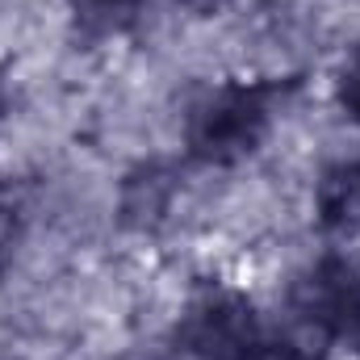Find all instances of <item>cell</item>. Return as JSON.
<instances>
[{"instance_id": "cell-9", "label": "cell", "mask_w": 360, "mask_h": 360, "mask_svg": "<svg viewBox=\"0 0 360 360\" xmlns=\"http://www.w3.org/2000/svg\"><path fill=\"white\" fill-rule=\"evenodd\" d=\"M0 105H4V96H0Z\"/></svg>"}, {"instance_id": "cell-1", "label": "cell", "mask_w": 360, "mask_h": 360, "mask_svg": "<svg viewBox=\"0 0 360 360\" xmlns=\"http://www.w3.org/2000/svg\"><path fill=\"white\" fill-rule=\"evenodd\" d=\"M281 84H222L188 113V151L205 164H235L252 155L269 130V105Z\"/></svg>"}, {"instance_id": "cell-5", "label": "cell", "mask_w": 360, "mask_h": 360, "mask_svg": "<svg viewBox=\"0 0 360 360\" xmlns=\"http://www.w3.org/2000/svg\"><path fill=\"white\" fill-rule=\"evenodd\" d=\"M139 8H143V0H72L80 30L92 38H113V34L130 30Z\"/></svg>"}, {"instance_id": "cell-8", "label": "cell", "mask_w": 360, "mask_h": 360, "mask_svg": "<svg viewBox=\"0 0 360 360\" xmlns=\"http://www.w3.org/2000/svg\"><path fill=\"white\" fill-rule=\"evenodd\" d=\"M184 4H188L193 13H218V8H222L226 0H184Z\"/></svg>"}, {"instance_id": "cell-3", "label": "cell", "mask_w": 360, "mask_h": 360, "mask_svg": "<svg viewBox=\"0 0 360 360\" xmlns=\"http://www.w3.org/2000/svg\"><path fill=\"white\" fill-rule=\"evenodd\" d=\"M302 314L331 340L360 352V260L331 256L302 285Z\"/></svg>"}, {"instance_id": "cell-4", "label": "cell", "mask_w": 360, "mask_h": 360, "mask_svg": "<svg viewBox=\"0 0 360 360\" xmlns=\"http://www.w3.org/2000/svg\"><path fill=\"white\" fill-rule=\"evenodd\" d=\"M319 210L331 231H340V235L360 231V168H340L323 180Z\"/></svg>"}, {"instance_id": "cell-6", "label": "cell", "mask_w": 360, "mask_h": 360, "mask_svg": "<svg viewBox=\"0 0 360 360\" xmlns=\"http://www.w3.org/2000/svg\"><path fill=\"white\" fill-rule=\"evenodd\" d=\"M340 101H344V109L360 122V46H356V55L348 59L344 76H340Z\"/></svg>"}, {"instance_id": "cell-7", "label": "cell", "mask_w": 360, "mask_h": 360, "mask_svg": "<svg viewBox=\"0 0 360 360\" xmlns=\"http://www.w3.org/2000/svg\"><path fill=\"white\" fill-rule=\"evenodd\" d=\"M8 243H13V201H8L4 188H0V269H4V252H8Z\"/></svg>"}, {"instance_id": "cell-2", "label": "cell", "mask_w": 360, "mask_h": 360, "mask_svg": "<svg viewBox=\"0 0 360 360\" xmlns=\"http://www.w3.org/2000/svg\"><path fill=\"white\" fill-rule=\"evenodd\" d=\"M176 340L184 352L197 360H264L269 335L256 314V306L222 285H205L193 293L176 327Z\"/></svg>"}]
</instances>
